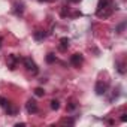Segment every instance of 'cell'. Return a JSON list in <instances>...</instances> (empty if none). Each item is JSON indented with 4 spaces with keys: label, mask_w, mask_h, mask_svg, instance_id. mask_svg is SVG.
<instances>
[{
    "label": "cell",
    "mask_w": 127,
    "mask_h": 127,
    "mask_svg": "<svg viewBox=\"0 0 127 127\" xmlns=\"http://www.w3.org/2000/svg\"><path fill=\"white\" fill-rule=\"evenodd\" d=\"M24 66H26V69L30 70L33 75H36V73L39 72V69H37V66H36V63H34L32 58H24Z\"/></svg>",
    "instance_id": "cell-1"
},
{
    "label": "cell",
    "mask_w": 127,
    "mask_h": 127,
    "mask_svg": "<svg viewBox=\"0 0 127 127\" xmlns=\"http://www.w3.org/2000/svg\"><path fill=\"white\" fill-rule=\"evenodd\" d=\"M70 63H72L75 67H79L82 63H84V57H82V54H73V55L70 57Z\"/></svg>",
    "instance_id": "cell-2"
},
{
    "label": "cell",
    "mask_w": 127,
    "mask_h": 127,
    "mask_svg": "<svg viewBox=\"0 0 127 127\" xmlns=\"http://www.w3.org/2000/svg\"><path fill=\"white\" fill-rule=\"evenodd\" d=\"M106 90H108V84H106V82H102V81H99V82L96 84V87H94V91H96V94H99V96L105 94Z\"/></svg>",
    "instance_id": "cell-3"
},
{
    "label": "cell",
    "mask_w": 127,
    "mask_h": 127,
    "mask_svg": "<svg viewBox=\"0 0 127 127\" xmlns=\"http://www.w3.org/2000/svg\"><path fill=\"white\" fill-rule=\"evenodd\" d=\"M26 109H27L29 114H36V112H37V103H36V100L30 99V100L26 103Z\"/></svg>",
    "instance_id": "cell-4"
},
{
    "label": "cell",
    "mask_w": 127,
    "mask_h": 127,
    "mask_svg": "<svg viewBox=\"0 0 127 127\" xmlns=\"http://www.w3.org/2000/svg\"><path fill=\"white\" fill-rule=\"evenodd\" d=\"M5 108H6V112H8V115H15V114H17V108H15L12 103H8Z\"/></svg>",
    "instance_id": "cell-5"
},
{
    "label": "cell",
    "mask_w": 127,
    "mask_h": 127,
    "mask_svg": "<svg viewBox=\"0 0 127 127\" xmlns=\"http://www.w3.org/2000/svg\"><path fill=\"white\" fill-rule=\"evenodd\" d=\"M60 43H61L60 49H61V51H64V49L69 46V39H67V37H61V39H60Z\"/></svg>",
    "instance_id": "cell-6"
},
{
    "label": "cell",
    "mask_w": 127,
    "mask_h": 127,
    "mask_svg": "<svg viewBox=\"0 0 127 127\" xmlns=\"http://www.w3.org/2000/svg\"><path fill=\"white\" fill-rule=\"evenodd\" d=\"M33 36H34V39L40 40V39H43V37H45V32H42V30H36V32L33 33Z\"/></svg>",
    "instance_id": "cell-7"
},
{
    "label": "cell",
    "mask_w": 127,
    "mask_h": 127,
    "mask_svg": "<svg viewBox=\"0 0 127 127\" xmlns=\"http://www.w3.org/2000/svg\"><path fill=\"white\" fill-rule=\"evenodd\" d=\"M51 108H52L54 111H57V109L60 108V102H58V100H51Z\"/></svg>",
    "instance_id": "cell-8"
},
{
    "label": "cell",
    "mask_w": 127,
    "mask_h": 127,
    "mask_svg": "<svg viewBox=\"0 0 127 127\" xmlns=\"http://www.w3.org/2000/svg\"><path fill=\"white\" fill-rule=\"evenodd\" d=\"M15 57L14 55H9V66H11V69H15Z\"/></svg>",
    "instance_id": "cell-9"
},
{
    "label": "cell",
    "mask_w": 127,
    "mask_h": 127,
    "mask_svg": "<svg viewBox=\"0 0 127 127\" xmlns=\"http://www.w3.org/2000/svg\"><path fill=\"white\" fill-rule=\"evenodd\" d=\"M46 61H48V63H54V61H55V55H54L52 52H49V54L46 55Z\"/></svg>",
    "instance_id": "cell-10"
},
{
    "label": "cell",
    "mask_w": 127,
    "mask_h": 127,
    "mask_svg": "<svg viewBox=\"0 0 127 127\" xmlns=\"http://www.w3.org/2000/svg\"><path fill=\"white\" fill-rule=\"evenodd\" d=\"M34 94L40 97V96H43V94H45V91H43V88H40V87H37V88H34Z\"/></svg>",
    "instance_id": "cell-11"
},
{
    "label": "cell",
    "mask_w": 127,
    "mask_h": 127,
    "mask_svg": "<svg viewBox=\"0 0 127 127\" xmlns=\"http://www.w3.org/2000/svg\"><path fill=\"white\" fill-rule=\"evenodd\" d=\"M73 109H76V103L73 100H70L69 105H67V111H73Z\"/></svg>",
    "instance_id": "cell-12"
},
{
    "label": "cell",
    "mask_w": 127,
    "mask_h": 127,
    "mask_svg": "<svg viewBox=\"0 0 127 127\" xmlns=\"http://www.w3.org/2000/svg\"><path fill=\"white\" fill-rule=\"evenodd\" d=\"M60 123H61V124H73V120H72V118H63Z\"/></svg>",
    "instance_id": "cell-13"
},
{
    "label": "cell",
    "mask_w": 127,
    "mask_h": 127,
    "mask_svg": "<svg viewBox=\"0 0 127 127\" xmlns=\"http://www.w3.org/2000/svg\"><path fill=\"white\" fill-rule=\"evenodd\" d=\"M6 105H8V100H6L5 97H2V96H0V106H3V108H5Z\"/></svg>",
    "instance_id": "cell-14"
},
{
    "label": "cell",
    "mask_w": 127,
    "mask_h": 127,
    "mask_svg": "<svg viewBox=\"0 0 127 127\" xmlns=\"http://www.w3.org/2000/svg\"><path fill=\"white\" fill-rule=\"evenodd\" d=\"M127 120V117H126V114H123V117H121V121H126Z\"/></svg>",
    "instance_id": "cell-15"
}]
</instances>
